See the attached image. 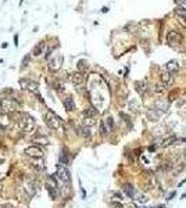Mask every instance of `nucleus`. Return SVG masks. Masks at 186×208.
Segmentation results:
<instances>
[{"instance_id":"obj_1","label":"nucleus","mask_w":186,"mask_h":208,"mask_svg":"<svg viewBox=\"0 0 186 208\" xmlns=\"http://www.w3.org/2000/svg\"><path fill=\"white\" fill-rule=\"evenodd\" d=\"M44 121H46L47 126L53 130H58V132H63L64 126H63V122H61L60 116H57L53 111H47L44 114Z\"/></svg>"},{"instance_id":"obj_2","label":"nucleus","mask_w":186,"mask_h":208,"mask_svg":"<svg viewBox=\"0 0 186 208\" xmlns=\"http://www.w3.org/2000/svg\"><path fill=\"white\" fill-rule=\"evenodd\" d=\"M18 108H19V104L14 99H8V97H6V99L0 100V111H2V112L13 114V112H15Z\"/></svg>"},{"instance_id":"obj_3","label":"nucleus","mask_w":186,"mask_h":208,"mask_svg":"<svg viewBox=\"0 0 186 208\" xmlns=\"http://www.w3.org/2000/svg\"><path fill=\"white\" fill-rule=\"evenodd\" d=\"M19 126H21V129L24 130L25 133H31V132H33V129H35L36 122L31 115L25 114V115H22V119H21V122H19Z\"/></svg>"},{"instance_id":"obj_4","label":"nucleus","mask_w":186,"mask_h":208,"mask_svg":"<svg viewBox=\"0 0 186 208\" xmlns=\"http://www.w3.org/2000/svg\"><path fill=\"white\" fill-rule=\"evenodd\" d=\"M19 85H21L22 89H27V90H29L31 93H35L39 96L38 82H33V80H29V79H19Z\"/></svg>"},{"instance_id":"obj_5","label":"nucleus","mask_w":186,"mask_h":208,"mask_svg":"<svg viewBox=\"0 0 186 208\" xmlns=\"http://www.w3.org/2000/svg\"><path fill=\"white\" fill-rule=\"evenodd\" d=\"M25 155L29 158H42L43 157V150L39 146H29L25 149Z\"/></svg>"},{"instance_id":"obj_6","label":"nucleus","mask_w":186,"mask_h":208,"mask_svg":"<svg viewBox=\"0 0 186 208\" xmlns=\"http://www.w3.org/2000/svg\"><path fill=\"white\" fill-rule=\"evenodd\" d=\"M56 172H57V177L61 180V182H64V183L69 182V179H71V177H69V172L64 165H57Z\"/></svg>"},{"instance_id":"obj_7","label":"nucleus","mask_w":186,"mask_h":208,"mask_svg":"<svg viewBox=\"0 0 186 208\" xmlns=\"http://www.w3.org/2000/svg\"><path fill=\"white\" fill-rule=\"evenodd\" d=\"M61 64H63V55H57V57L52 58V60H49V64H47V67H49V69L52 72H56L58 71V69L61 68Z\"/></svg>"},{"instance_id":"obj_8","label":"nucleus","mask_w":186,"mask_h":208,"mask_svg":"<svg viewBox=\"0 0 186 208\" xmlns=\"http://www.w3.org/2000/svg\"><path fill=\"white\" fill-rule=\"evenodd\" d=\"M160 79H161V82H163V85L165 86V88H171V86L174 85V76H172V74H169V72H167V71L161 72Z\"/></svg>"},{"instance_id":"obj_9","label":"nucleus","mask_w":186,"mask_h":208,"mask_svg":"<svg viewBox=\"0 0 186 208\" xmlns=\"http://www.w3.org/2000/svg\"><path fill=\"white\" fill-rule=\"evenodd\" d=\"M69 79H71V82L74 83V85H82V83L85 82L86 76L83 75V72L76 71V72H72V74L69 75Z\"/></svg>"},{"instance_id":"obj_10","label":"nucleus","mask_w":186,"mask_h":208,"mask_svg":"<svg viewBox=\"0 0 186 208\" xmlns=\"http://www.w3.org/2000/svg\"><path fill=\"white\" fill-rule=\"evenodd\" d=\"M165 71L169 72V74H176V72L179 71V64H178V61H175V60L168 61V63L165 64Z\"/></svg>"},{"instance_id":"obj_11","label":"nucleus","mask_w":186,"mask_h":208,"mask_svg":"<svg viewBox=\"0 0 186 208\" xmlns=\"http://www.w3.org/2000/svg\"><path fill=\"white\" fill-rule=\"evenodd\" d=\"M167 40H168L169 43H179V42L182 40V36L178 32H175V31H171V32L167 33Z\"/></svg>"},{"instance_id":"obj_12","label":"nucleus","mask_w":186,"mask_h":208,"mask_svg":"<svg viewBox=\"0 0 186 208\" xmlns=\"http://www.w3.org/2000/svg\"><path fill=\"white\" fill-rule=\"evenodd\" d=\"M160 118H161V112L160 111H157L155 108H151V110L147 111V119L155 122V121H158Z\"/></svg>"},{"instance_id":"obj_13","label":"nucleus","mask_w":186,"mask_h":208,"mask_svg":"<svg viewBox=\"0 0 186 208\" xmlns=\"http://www.w3.org/2000/svg\"><path fill=\"white\" fill-rule=\"evenodd\" d=\"M155 110L157 111H160V112H165V111H168V108H169V104H168V101H164V100H157L155 101Z\"/></svg>"},{"instance_id":"obj_14","label":"nucleus","mask_w":186,"mask_h":208,"mask_svg":"<svg viewBox=\"0 0 186 208\" xmlns=\"http://www.w3.org/2000/svg\"><path fill=\"white\" fill-rule=\"evenodd\" d=\"M64 107H65V110H68V111H74L75 108H76L74 99H72L71 96H68V97L64 99Z\"/></svg>"},{"instance_id":"obj_15","label":"nucleus","mask_w":186,"mask_h":208,"mask_svg":"<svg viewBox=\"0 0 186 208\" xmlns=\"http://www.w3.org/2000/svg\"><path fill=\"white\" fill-rule=\"evenodd\" d=\"M122 190H124V193L126 194V197H130V198H135V187H133L132 185H129V183H126V185H124V187H122Z\"/></svg>"},{"instance_id":"obj_16","label":"nucleus","mask_w":186,"mask_h":208,"mask_svg":"<svg viewBox=\"0 0 186 208\" xmlns=\"http://www.w3.org/2000/svg\"><path fill=\"white\" fill-rule=\"evenodd\" d=\"M175 140H176V137H175V136H169V137H167V139H164V140L158 141V147H161V149H165V147L174 144Z\"/></svg>"},{"instance_id":"obj_17","label":"nucleus","mask_w":186,"mask_h":208,"mask_svg":"<svg viewBox=\"0 0 186 208\" xmlns=\"http://www.w3.org/2000/svg\"><path fill=\"white\" fill-rule=\"evenodd\" d=\"M96 115H97V110L93 105H90V107L83 110V116H85V118H96Z\"/></svg>"},{"instance_id":"obj_18","label":"nucleus","mask_w":186,"mask_h":208,"mask_svg":"<svg viewBox=\"0 0 186 208\" xmlns=\"http://www.w3.org/2000/svg\"><path fill=\"white\" fill-rule=\"evenodd\" d=\"M32 160L33 161H32V164H31V165H32V168H35L38 172H43L44 169H46V165H44L43 161H36L38 158H32Z\"/></svg>"},{"instance_id":"obj_19","label":"nucleus","mask_w":186,"mask_h":208,"mask_svg":"<svg viewBox=\"0 0 186 208\" xmlns=\"http://www.w3.org/2000/svg\"><path fill=\"white\" fill-rule=\"evenodd\" d=\"M43 49H44V42H39L32 50V54L33 55H40L43 53Z\"/></svg>"},{"instance_id":"obj_20","label":"nucleus","mask_w":186,"mask_h":208,"mask_svg":"<svg viewBox=\"0 0 186 208\" xmlns=\"http://www.w3.org/2000/svg\"><path fill=\"white\" fill-rule=\"evenodd\" d=\"M175 14L180 18V21H182V19L183 21H186V8L185 7H180V6L179 7H176L175 8Z\"/></svg>"},{"instance_id":"obj_21","label":"nucleus","mask_w":186,"mask_h":208,"mask_svg":"<svg viewBox=\"0 0 186 208\" xmlns=\"http://www.w3.org/2000/svg\"><path fill=\"white\" fill-rule=\"evenodd\" d=\"M32 141H35V143H39V144H49V139H47L46 136H42V135L33 136Z\"/></svg>"},{"instance_id":"obj_22","label":"nucleus","mask_w":186,"mask_h":208,"mask_svg":"<svg viewBox=\"0 0 186 208\" xmlns=\"http://www.w3.org/2000/svg\"><path fill=\"white\" fill-rule=\"evenodd\" d=\"M94 125H96V119L94 118H85L83 119V126L92 128V126H94Z\"/></svg>"},{"instance_id":"obj_23","label":"nucleus","mask_w":186,"mask_h":208,"mask_svg":"<svg viewBox=\"0 0 186 208\" xmlns=\"http://www.w3.org/2000/svg\"><path fill=\"white\" fill-rule=\"evenodd\" d=\"M81 135L83 136V137L89 139L92 136V132H90V128H86V126H82L81 128Z\"/></svg>"},{"instance_id":"obj_24","label":"nucleus","mask_w":186,"mask_h":208,"mask_svg":"<svg viewBox=\"0 0 186 208\" xmlns=\"http://www.w3.org/2000/svg\"><path fill=\"white\" fill-rule=\"evenodd\" d=\"M47 191L50 193V196H52V198H57L58 193H57V187H53V186H47Z\"/></svg>"},{"instance_id":"obj_25","label":"nucleus","mask_w":186,"mask_h":208,"mask_svg":"<svg viewBox=\"0 0 186 208\" xmlns=\"http://www.w3.org/2000/svg\"><path fill=\"white\" fill-rule=\"evenodd\" d=\"M105 124V126H107V129L108 130H113V128H114V121H113V118L111 116H108L105 121H103Z\"/></svg>"},{"instance_id":"obj_26","label":"nucleus","mask_w":186,"mask_h":208,"mask_svg":"<svg viewBox=\"0 0 186 208\" xmlns=\"http://www.w3.org/2000/svg\"><path fill=\"white\" fill-rule=\"evenodd\" d=\"M136 86V90L139 92V93H143L144 90H146V86H144V82H136L135 83Z\"/></svg>"},{"instance_id":"obj_27","label":"nucleus","mask_w":186,"mask_h":208,"mask_svg":"<svg viewBox=\"0 0 186 208\" xmlns=\"http://www.w3.org/2000/svg\"><path fill=\"white\" fill-rule=\"evenodd\" d=\"M136 200H138V202H142V204H146L147 201H149V197L146 196V194H140V196L135 197Z\"/></svg>"},{"instance_id":"obj_28","label":"nucleus","mask_w":186,"mask_h":208,"mask_svg":"<svg viewBox=\"0 0 186 208\" xmlns=\"http://www.w3.org/2000/svg\"><path fill=\"white\" fill-rule=\"evenodd\" d=\"M108 132H110V130L107 129L105 124H104V122H101V125H100V133H101V135H107Z\"/></svg>"},{"instance_id":"obj_29","label":"nucleus","mask_w":186,"mask_h":208,"mask_svg":"<svg viewBox=\"0 0 186 208\" xmlns=\"http://www.w3.org/2000/svg\"><path fill=\"white\" fill-rule=\"evenodd\" d=\"M29 58H31V55H29V54L25 55V57H24V60H22V64H21V68H22V69H24L25 67L28 65V63H29Z\"/></svg>"},{"instance_id":"obj_30","label":"nucleus","mask_w":186,"mask_h":208,"mask_svg":"<svg viewBox=\"0 0 186 208\" xmlns=\"http://www.w3.org/2000/svg\"><path fill=\"white\" fill-rule=\"evenodd\" d=\"M111 208H124V205L119 201H115V200H114V201H111Z\"/></svg>"},{"instance_id":"obj_31","label":"nucleus","mask_w":186,"mask_h":208,"mask_svg":"<svg viewBox=\"0 0 186 208\" xmlns=\"http://www.w3.org/2000/svg\"><path fill=\"white\" fill-rule=\"evenodd\" d=\"M78 68H79L81 71H85V69H86V63H85V61L81 60L79 63H78Z\"/></svg>"},{"instance_id":"obj_32","label":"nucleus","mask_w":186,"mask_h":208,"mask_svg":"<svg viewBox=\"0 0 186 208\" xmlns=\"http://www.w3.org/2000/svg\"><path fill=\"white\" fill-rule=\"evenodd\" d=\"M163 90H164L163 86H160V85H155L154 86V92H155V93H163Z\"/></svg>"},{"instance_id":"obj_33","label":"nucleus","mask_w":186,"mask_h":208,"mask_svg":"<svg viewBox=\"0 0 186 208\" xmlns=\"http://www.w3.org/2000/svg\"><path fill=\"white\" fill-rule=\"evenodd\" d=\"M175 194H176L175 191H171V193L168 194V197H167V198H168V200H172V198H174V196H175Z\"/></svg>"},{"instance_id":"obj_34","label":"nucleus","mask_w":186,"mask_h":208,"mask_svg":"<svg viewBox=\"0 0 186 208\" xmlns=\"http://www.w3.org/2000/svg\"><path fill=\"white\" fill-rule=\"evenodd\" d=\"M114 198L121 200V198H122V197H121V193H114Z\"/></svg>"},{"instance_id":"obj_35","label":"nucleus","mask_w":186,"mask_h":208,"mask_svg":"<svg viewBox=\"0 0 186 208\" xmlns=\"http://www.w3.org/2000/svg\"><path fill=\"white\" fill-rule=\"evenodd\" d=\"M14 43H15V46L18 44V35H15V36H14Z\"/></svg>"},{"instance_id":"obj_36","label":"nucleus","mask_w":186,"mask_h":208,"mask_svg":"<svg viewBox=\"0 0 186 208\" xmlns=\"http://www.w3.org/2000/svg\"><path fill=\"white\" fill-rule=\"evenodd\" d=\"M2 208H14V207H13V205H11V204H4Z\"/></svg>"},{"instance_id":"obj_37","label":"nucleus","mask_w":186,"mask_h":208,"mask_svg":"<svg viewBox=\"0 0 186 208\" xmlns=\"http://www.w3.org/2000/svg\"><path fill=\"white\" fill-rule=\"evenodd\" d=\"M153 208H167L165 205H155V207H153Z\"/></svg>"},{"instance_id":"obj_38","label":"nucleus","mask_w":186,"mask_h":208,"mask_svg":"<svg viewBox=\"0 0 186 208\" xmlns=\"http://www.w3.org/2000/svg\"><path fill=\"white\" fill-rule=\"evenodd\" d=\"M0 191H2V186H0Z\"/></svg>"},{"instance_id":"obj_39","label":"nucleus","mask_w":186,"mask_h":208,"mask_svg":"<svg viewBox=\"0 0 186 208\" xmlns=\"http://www.w3.org/2000/svg\"><path fill=\"white\" fill-rule=\"evenodd\" d=\"M185 2H186V0H185Z\"/></svg>"}]
</instances>
